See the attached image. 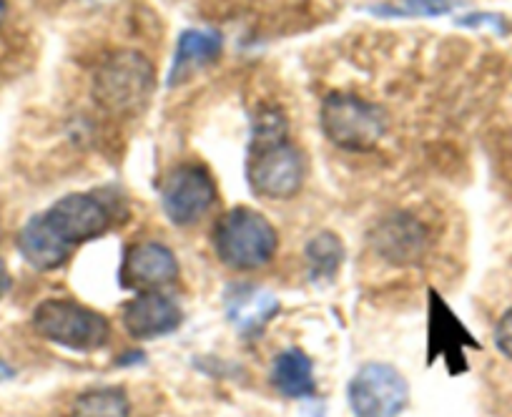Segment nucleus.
<instances>
[{
    "mask_svg": "<svg viewBox=\"0 0 512 417\" xmlns=\"http://www.w3.org/2000/svg\"><path fill=\"white\" fill-rule=\"evenodd\" d=\"M8 289H11V274H8L6 264L0 262V299L6 297Z\"/></svg>",
    "mask_w": 512,
    "mask_h": 417,
    "instance_id": "4be33fe9",
    "label": "nucleus"
},
{
    "mask_svg": "<svg viewBox=\"0 0 512 417\" xmlns=\"http://www.w3.org/2000/svg\"><path fill=\"white\" fill-rule=\"evenodd\" d=\"M18 252L26 259L28 267L38 269V272H56L73 257V249L66 247L46 227L41 214L28 219L21 232H18Z\"/></svg>",
    "mask_w": 512,
    "mask_h": 417,
    "instance_id": "2eb2a0df",
    "label": "nucleus"
},
{
    "mask_svg": "<svg viewBox=\"0 0 512 417\" xmlns=\"http://www.w3.org/2000/svg\"><path fill=\"white\" fill-rule=\"evenodd\" d=\"M71 417H131V397L116 385L91 387L76 397Z\"/></svg>",
    "mask_w": 512,
    "mask_h": 417,
    "instance_id": "a211bd4d",
    "label": "nucleus"
},
{
    "mask_svg": "<svg viewBox=\"0 0 512 417\" xmlns=\"http://www.w3.org/2000/svg\"><path fill=\"white\" fill-rule=\"evenodd\" d=\"M179 272V257L169 244L159 242V239H141L123 252L118 279H121L123 289L149 292V289H161L171 284L179 277Z\"/></svg>",
    "mask_w": 512,
    "mask_h": 417,
    "instance_id": "9b49d317",
    "label": "nucleus"
},
{
    "mask_svg": "<svg viewBox=\"0 0 512 417\" xmlns=\"http://www.w3.org/2000/svg\"><path fill=\"white\" fill-rule=\"evenodd\" d=\"M221 48H224L221 33L209 31V28H186V31H181L174 48V61H171L169 68V81H166L169 88L189 81L194 73L211 66L221 56Z\"/></svg>",
    "mask_w": 512,
    "mask_h": 417,
    "instance_id": "4468645a",
    "label": "nucleus"
},
{
    "mask_svg": "<svg viewBox=\"0 0 512 417\" xmlns=\"http://www.w3.org/2000/svg\"><path fill=\"white\" fill-rule=\"evenodd\" d=\"M216 259L231 272H256L272 264L279 252V232L262 212L234 206L211 227Z\"/></svg>",
    "mask_w": 512,
    "mask_h": 417,
    "instance_id": "f257e3e1",
    "label": "nucleus"
},
{
    "mask_svg": "<svg viewBox=\"0 0 512 417\" xmlns=\"http://www.w3.org/2000/svg\"><path fill=\"white\" fill-rule=\"evenodd\" d=\"M319 126L324 139L342 151H374L390 129V114L379 103L352 93H329L319 106Z\"/></svg>",
    "mask_w": 512,
    "mask_h": 417,
    "instance_id": "20e7f679",
    "label": "nucleus"
},
{
    "mask_svg": "<svg viewBox=\"0 0 512 417\" xmlns=\"http://www.w3.org/2000/svg\"><path fill=\"white\" fill-rule=\"evenodd\" d=\"M81 3H86L88 8H108L113 3H118V0H81Z\"/></svg>",
    "mask_w": 512,
    "mask_h": 417,
    "instance_id": "b1692460",
    "label": "nucleus"
},
{
    "mask_svg": "<svg viewBox=\"0 0 512 417\" xmlns=\"http://www.w3.org/2000/svg\"><path fill=\"white\" fill-rule=\"evenodd\" d=\"M121 325L131 340H161V337L174 335L184 325V309L161 289L136 292L121 307Z\"/></svg>",
    "mask_w": 512,
    "mask_h": 417,
    "instance_id": "9d476101",
    "label": "nucleus"
},
{
    "mask_svg": "<svg viewBox=\"0 0 512 417\" xmlns=\"http://www.w3.org/2000/svg\"><path fill=\"white\" fill-rule=\"evenodd\" d=\"M272 387L287 400H314L317 380H314V360L299 347H287L272 362Z\"/></svg>",
    "mask_w": 512,
    "mask_h": 417,
    "instance_id": "dca6fc26",
    "label": "nucleus"
},
{
    "mask_svg": "<svg viewBox=\"0 0 512 417\" xmlns=\"http://www.w3.org/2000/svg\"><path fill=\"white\" fill-rule=\"evenodd\" d=\"M354 417H400L410 405V382L390 362H364L347 385Z\"/></svg>",
    "mask_w": 512,
    "mask_h": 417,
    "instance_id": "0eeeda50",
    "label": "nucleus"
},
{
    "mask_svg": "<svg viewBox=\"0 0 512 417\" xmlns=\"http://www.w3.org/2000/svg\"><path fill=\"white\" fill-rule=\"evenodd\" d=\"M455 0H397L392 6H372L369 13L374 16H445L452 11Z\"/></svg>",
    "mask_w": 512,
    "mask_h": 417,
    "instance_id": "6ab92c4d",
    "label": "nucleus"
},
{
    "mask_svg": "<svg viewBox=\"0 0 512 417\" xmlns=\"http://www.w3.org/2000/svg\"><path fill=\"white\" fill-rule=\"evenodd\" d=\"M156 86L154 63L134 48H121L103 58L91 78V96L108 116L139 114Z\"/></svg>",
    "mask_w": 512,
    "mask_h": 417,
    "instance_id": "f03ea898",
    "label": "nucleus"
},
{
    "mask_svg": "<svg viewBox=\"0 0 512 417\" xmlns=\"http://www.w3.org/2000/svg\"><path fill=\"white\" fill-rule=\"evenodd\" d=\"M16 375V370H13L11 365H8L6 360H0V382H6V380H11V377Z\"/></svg>",
    "mask_w": 512,
    "mask_h": 417,
    "instance_id": "5701e85b",
    "label": "nucleus"
},
{
    "mask_svg": "<svg viewBox=\"0 0 512 417\" xmlns=\"http://www.w3.org/2000/svg\"><path fill=\"white\" fill-rule=\"evenodd\" d=\"M159 196L166 219L174 227L186 229L199 224L214 209L219 189H216L214 176L204 164L181 161L164 176Z\"/></svg>",
    "mask_w": 512,
    "mask_h": 417,
    "instance_id": "423d86ee",
    "label": "nucleus"
},
{
    "mask_svg": "<svg viewBox=\"0 0 512 417\" xmlns=\"http://www.w3.org/2000/svg\"><path fill=\"white\" fill-rule=\"evenodd\" d=\"M369 244L372 252L390 267H417L432 249V229L417 214L397 209L374 222L369 229Z\"/></svg>",
    "mask_w": 512,
    "mask_h": 417,
    "instance_id": "6e6552de",
    "label": "nucleus"
},
{
    "mask_svg": "<svg viewBox=\"0 0 512 417\" xmlns=\"http://www.w3.org/2000/svg\"><path fill=\"white\" fill-rule=\"evenodd\" d=\"M460 26H472V28H477V26H492L495 28V31H505V26H502V18L500 16H485V13H480V16H465V18H460Z\"/></svg>",
    "mask_w": 512,
    "mask_h": 417,
    "instance_id": "412c9836",
    "label": "nucleus"
},
{
    "mask_svg": "<svg viewBox=\"0 0 512 417\" xmlns=\"http://www.w3.org/2000/svg\"><path fill=\"white\" fill-rule=\"evenodd\" d=\"M465 347H477L460 317L442 299L440 292H427V365L442 360L447 370H465Z\"/></svg>",
    "mask_w": 512,
    "mask_h": 417,
    "instance_id": "f8f14e48",
    "label": "nucleus"
},
{
    "mask_svg": "<svg viewBox=\"0 0 512 417\" xmlns=\"http://www.w3.org/2000/svg\"><path fill=\"white\" fill-rule=\"evenodd\" d=\"M347 259V249L339 234L322 229L314 237H309L304 247V264H307V277L312 284H329L339 277L342 264Z\"/></svg>",
    "mask_w": 512,
    "mask_h": 417,
    "instance_id": "f3484780",
    "label": "nucleus"
},
{
    "mask_svg": "<svg viewBox=\"0 0 512 417\" xmlns=\"http://www.w3.org/2000/svg\"><path fill=\"white\" fill-rule=\"evenodd\" d=\"M307 179V159L284 139H249L246 184L251 194L267 201H289L302 191Z\"/></svg>",
    "mask_w": 512,
    "mask_h": 417,
    "instance_id": "39448f33",
    "label": "nucleus"
},
{
    "mask_svg": "<svg viewBox=\"0 0 512 417\" xmlns=\"http://www.w3.org/2000/svg\"><path fill=\"white\" fill-rule=\"evenodd\" d=\"M495 347L507 357V360H512V307L507 309L505 315L500 317V322H497Z\"/></svg>",
    "mask_w": 512,
    "mask_h": 417,
    "instance_id": "aec40b11",
    "label": "nucleus"
},
{
    "mask_svg": "<svg viewBox=\"0 0 512 417\" xmlns=\"http://www.w3.org/2000/svg\"><path fill=\"white\" fill-rule=\"evenodd\" d=\"M41 217L46 227L76 252L78 247L103 237L111 229L113 209L98 194L76 191L48 206Z\"/></svg>",
    "mask_w": 512,
    "mask_h": 417,
    "instance_id": "1a4fd4ad",
    "label": "nucleus"
},
{
    "mask_svg": "<svg viewBox=\"0 0 512 417\" xmlns=\"http://www.w3.org/2000/svg\"><path fill=\"white\" fill-rule=\"evenodd\" d=\"M0 237H3V224H0Z\"/></svg>",
    "mask_w": 512,
    "mask_h": 417,
    "instance_id": "a878e982",
    "label": "nucleus"
},
{
    "mask_svg": "<svg viewBox=\"0 0 512 417\" xmlns=\"http://www.w3.org/2000/svg\"><path fill=\"white\" fill-rule=\"evenodd\" d=\"M279 297L262 284L236 282L224 292L226 322L234 327L236 335L244 340H254L269 327V322L279 315Z\"/></svg>",
    "mask_w": 512,
    "mask_h": 417,
    "instance_id": "ddd939ff",
    "label": "nucleus"
},
{
    "mask_svg": "<svg viewBox=\"0 0 512 417\" xmlns=\"http://www.w3.org/2000/svg\"><path fill=\"white\" fill-rule=\"evenodd\" d=\"M6 16H8V3L6 0H0V26L6 23Z\"/></svg>",
    "mask_w": 512,
    "mask_h": 417,
    "instance_id": "393cba45",
    "label": "nucleus"
},
{
    "mask_svg": "<svg viewBox=\"0 0 512 417\" xmlns=\"http://www.w3.org/2000/svg\"><path fill=\"white\" fill-rule=\"evenodd\" d=\"M31 325L41 340L63 347V350L81 352V355L103 350L111 340L108 317L88 304L68 297L43 299L33 309Z\"/></svg>",
    "mask_w": 512,
    "mask_h": 417,
    "instance_id": "7ed1b4c3",
    "label": "nucleus"
}]
</instances>
